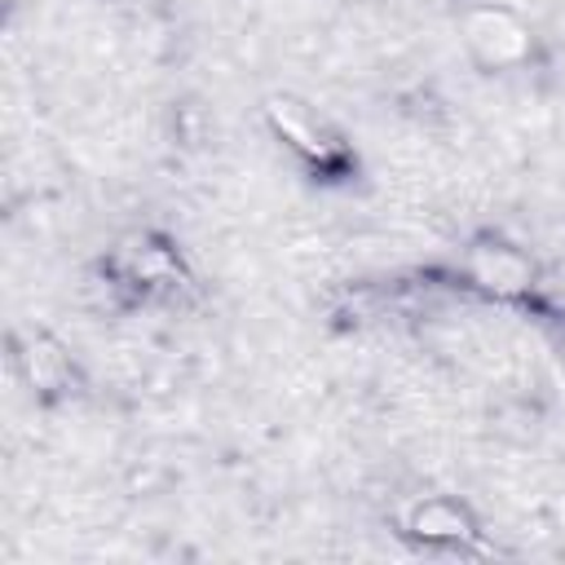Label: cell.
Here are the masks:
<instances>
[{
	"instance_id": "cell-1",
	"label": "cell",
	"mask_w": 565,
	"mask_h": 565,
	"mask_svg": "<svg viewBox=\"0 0 565 565\" xmlns=\"http://www.w3.org/2000/svg\"><path fill=\"white\" fill-rule=\"evenodd\" d=\"M463 40H468V53L490 66V71H503V66H521L534 49V35L530 26L503 9V4H486V9H472L463 18Z\"/></svg>"
},
{
	"instance_id": "cell-2",
	"label": "cell",
	"mask_w": 565,
	"mask_h": 565,
	"mask_svg": "<svg viewBox=\"0 0 565 565\" xmlns=\"http://www.w3.org/2000/svg\"><path fill=\"white\" fill-rule=\"evenodd\" d=\"M468 274L477 287L494 291V296H516L530 287L534 278V265L516 252V247H503V243H490V247H472L468 256Z\"/></svg>"
},
{
	"instance_id": "cell-3",
	"label": "cell",
	"mask_w": 565,
	"mask_h": 565,
	"mask_svg": "<svg viewBox=\"0 0 565 565\" xmlns=\"http://www.w3.org/2000/svg\"><path fill=\"white\" fill-rule=\"evenodd\" d=\"M265 110H269V124H274V128H278V132L300 150V154H309V159H327V154H331L327 132H322V128H318V124H313L296 102H278V97H274Z\"/></svg>"
},
{
	"instance_id": "cell-4",
	"label": "cell",
	"mask_w": 565,
	"mask_h": 565,
	"mask_svg": "<svg viewBox=\"0 0 565 565\" xmlns=\"http://www.w3.org/2000/svg\"><path fill=\"white\" fill-rule=\"evenodd\" d=\"M411 530L428 543H450V539H468L472 534V516L450 503V499H428L411 512Z\"/></svg>"
}]
</instances>
